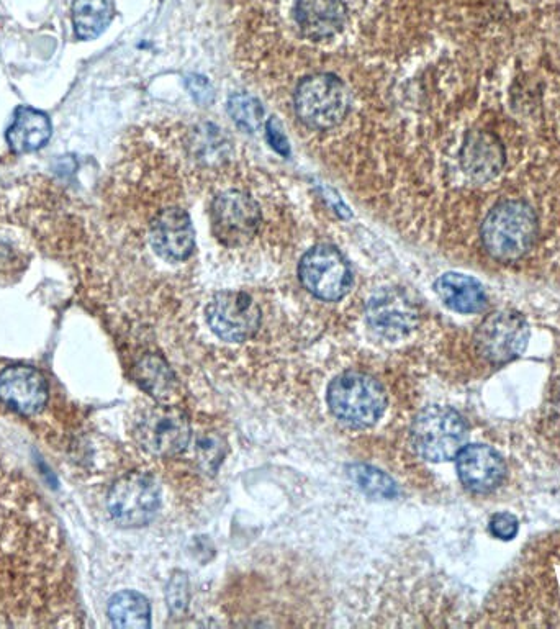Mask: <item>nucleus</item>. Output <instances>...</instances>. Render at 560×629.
Returning a JSON list of instances; mask_svg holds the SVG:
<instances>
[{"instance_id": "nucleus-1", "label": "nucleus", "mask_w": 560, "mask_h": 629, "mask_svg": "<svg viewBox=\"0 0 560 629\" xmlns=\"http://www.w3.org/2000/svg\"><path fill=\"white\" fill-rule=\"evenodd\" d=\"M538 235V218L523 200H503L485 217L480 236L493 259L511 263L533 248Z\"/></svg>"}, {"instance_id": "nucleus-2", "label": "nucleus", "mask_w": 560, "mask_h": 629, "mask_svg": "<svg viewBox=\"0 0 560 629\" xmlns=\"http://www.w3.org/2000/svg\"><path fill=\"white\" fill-rule=\"evenodd\" d=\"M328 405L344 425L367 428L384 415L387 395L374 377L362 372H344L328 387Z\"/></svg>"}, {"instance_id": "nucleus-3", "label": "nucleus", "mask_w": 560, "mask_h": 629, "mask_svg": "<svg viewBox=\"0 0 560 629\" xmlns=\"http://www.w3.org/2000/svg\"><path fill=\"white\" fill-rule=\"evenodd\" d=\"M294 104L303 125L326 132L341 125L348 115V91L333 74H315L300 82Z\"/></svg>"}, {"instance_id": "nucleus-4", "label": "nucleus", "mask_w": 560, "mask_h": 629, "mask_svg": "<svg viewBox=\"0 0 560 629\" xmlns=\"http://www.w3.org/2000/svg\"><path fill=\"white\" fill-rule=\"evenodd\" d=\"M411 441L421 458L451 461L466 446V421L452 408L428 407L411 426Z\"/></svg>"}, {"instance_id": "nucleus-5", "label": "nucleus", "mask_w": 560, "mask_h": 629, "mask_svg": "<svg viewBox=\"0 0 560 629\" xmlns=\"http://www.w3.org/2000/svg\"><path fill=\"white\" fill-rule=\"evenodd\" d=\"M107 505L118 525L125 528L145 526L153 521L161 507V490L153 477L131 472L113 484Z\"/></svg>"}, {"instance_id": "nucleus-6", "label": "nucleus", "mask_w": 560, "mask_h": 629, "mask_svg": "<svg viewBox=\"0 0 560 629\" xmlns=\"http://www.w3.org/2000/svg\"><path fill=\"white\" fill-rule=\"evenodd\" d=\"M299 274L303 287L325 302L343 299L353 284L346 259L333 246L310 249L302 258Z\"/></svg>"}, {"instance_id": "nucleus-7", "label": "nucleus", "mask_w": 560, "mask_h": 629, "mask_svg": "<svg viewBox=\"0 0 560 629\" xmlns=\"http://www.w3.org/2000/svg\"><path fill=\"white\" fill-rule=\"evenodd\" d=\"M529 325L520 313L495 312L475 331V348L488 363L503 364L518 358L528 346Z\"/></svg>"}, {"instance_id": "nucleus-8", "label": "nucleus", "mask_w": 560, "mask_h": 629, "mask_svg": "<svg viewBox=\"0 0 560 629\" xmlns=\"http://www.w3.org/2000/svg\"><path fill=\"white\" fill-rule=\"evenodd\" d=\"M136 438L141 448L158 456L171 458L189 446L190 423L176 407H154L136 425Z\"/></svg>"}, {"instance_id": "nucleus-9", "label": "nucleus", "mask_w": 560, "mask_h": 629, "mask_svg": "<svg viewBox=\"0 0 560 629\" xmlns=\"http://www.w3.org/2000/svg\"><path fill=\"white\" fill-rule=\"evenodd\" d=\"M207 322L220 340L241 343L258 331L261 310L244 292H220L207 307Z\"/></svg>"}, {"instance_id": "nucleus-10", "label": "nucleus", "mask_w": 560, "mask_h": 629, "mask_svg": "<svg viewBox=\"0 0 560 629\" xmlns=\"http://www.w3.org/2000/svg\"><path fill=\"white\" fill-rule=\"evenodd\" d=\"M213 233L225 246L246 245L261 225L259 205L241 191L218 195L212 207Z\"/></svg>"}, {"instance_id": "nucleus-11", "label": "nucleus", "mask_w": 560, "mask_h": 629, "mask_svg": "<svg viewBox=\"0 0 560 629\" xmlns=\"http://www.w3.org/2000/svg\"><path fill=\"white\" fill-rule=\"evenodd\" d=\"M366 318L380 338L398 341L415 330L418 312L402 290L382 289L367 302Z\"/></svg>"}, {"instance_id": "nucleus-12", "label": "nucleus", "mask_w": 560, "mask_h": 629, "mask_svg": "<svg viewBox=\"0 0 560 629\" xmlns=\"http://www.w3.org/2000/svg\"><path fill=\"white\" fill-rule=\"evenodd\" d=\"M150 241L159 258L171 263L189 258L195 243L189 213L177 207L159 212L151 223Z\"/></svg>"}, {"instance_id": "nucleus-13", "label": "nucleus", "mask_w": 560, "mask_h": 629, "mask_svg": "<svg viewBox=\"0 0 560 629\" xmlns=\"http://www.w3.org/2000/svg\"><path fill=\"white\" fill-rule=\"evenodd\" d=\"M45 377L33 367H7L0 372V400L22 415H35L48 402Z\"/></svg>"}, {"instance_id": "nucleus-14", "label": "nucleus", "mask_w": 560, "mask_h": 629, "mask_svg": "<svg viewBox=\"0 0 560 629\" xmlns=\"http://www.w3.org/2000/svg\"><path fill=\"white\" fill-rule=\"evenodd\" d=\"M294 19L303 37L308 40H333L348 25V2L346 0H295Z\"/></svg>"}, {"instance_id": "nucleus-15", "label": "nucleus", "mask_w": 560, "mask_h": 629, "mask_svg": "<svg viewBox=\"0 0 560 629\" xmlns=\"http://www.w3.org/2000/svg\"><path fill=\"white\" fill-rule=\"evenodd\" d=\"M457 474L467 489L487 494L505 479L506 466L500 454L485 444H469L456 456Z\"/></svg>"}, {"instance_id": "nucleus-16", "label": "nucleus", "mask_w": 560, "mask_h": 629, "mask_svg": "<svg viewBox=\"0 0 560 629\" xmlns=\"http://www.w3.org/2000/svg\"><path fill=\"white\" fill-rule=\"evenodd\" d=\"M505 148L497 136L488 132H474L467 136L462 148V168L475 182H488L505 166Z\"/></svg>"}, {"instance_id": "nucleus-17", "label": "nucleus", "mask_w": 560, "mask_h": 629, "mask_svg": "<svg viewBox=\"0 0 560 629\" xmlns=\"http://www.w3.org/2000/svg\"><path fill=\"white\" fill-rule=\"evenodd\" d=\"M53 125L45 112L22 105L15 110L14 122L7 130V143L17 154L33 153L50 141Z\"/></svg>"}, {"instance_id": "nucleus-18", "label": "nucleus", "mask_w": 560, "mask_h": 629, "mask_svg": "<svg viewBox=\"0 0 560 629\" xmlns=\"http://www.w3.org/2000/svg\"><path fill=\"white\" fill-rule=\"evenodd\" d=\"M434 290L446 307L459 313H479L487 307L484 286L474 277L448 272L439 277Z\"/></svg>"}, {"instance_id": "nucleus-19", "label": "nucleus", "mask_w": 560, "mask_h": 629, "mask_svg": "<svg viewBox=\"0 0 560 629\" xmlns=\"http://www.w3.org/2000/svg\"><path fill=\"white\" fill-rule=\"evenodd\" d=\"M113 19V0H74L73 25L79 40H94Z\"/></svg>"}, {"instance_id": "nucleus-20", "label": "nucleus", "mask_w": 560, "mask_h": 629, "mask_svg": "<svg viewBox=\"0 0 560 629\" xmlns=\"http://www.w3.org/2000/svg\"><path fill=\"white\" fill-rule=\"evenodd\" d=\"M109 616L112 625L117 628H150V603L141 593L130 592V590L120 592L113 595L110 600Z\"/></svg>"}, {"instance_id": "nucleus-21", "label": "nucleus", "mask_w": 560, "mask_h": 629, "mask_svg": "<svg viewBox=\"0 0 560 629\" xmlns=\"http://www.w3.org/2000/svg\"><path fill=\"white\" fill-rule=\"evenodd\" d=\"M136 377L141 387L159 400L171 397L176 389V379L168 364L158 356H146L136 366Z\"/></svg>"}, {"instance_id": "nucleus-22", "label": "nucleus", "mask_w": 560, "mask_h": 629, "mask_svg": "<svg viewBox=\"0 0 560 629\" xmlns=\"http://www.w3.org/2000/svg\"><path fill=\"white\" fill-rule=\"evenodd\" d=\"M228 114L236 127L248 133L256 132L264 120L261 102L248 94H235L231 97L228 100Z\"/></svg>"}, {"instance_id": "nucleus-23", "label": "nucleus", "mask_w": 560, "mask_h": 629, "mask_svg": "<svg viewBox=\"0 0 560 629\" xmlns=\"http://www.w3.org/2000/svg\"><path fill=\"white\" fill-rule=\"evenodd\" d=\"M351 476L356 480V484L361 489L366 490L367 494L375 495V497L392 498L397 494L395 484L389 477L367 466H356L351 469Z\"/></svg>"}, {"instance_id": "nucleus-24", "label": "nucleus", "mask_w": 560, "mask_h": 629, "mask_svg": "<svg viewBox=\"0 0 560 629\" xmlns=\"http://www.w3.org/2000/svg\"><path fill=\"white\" fill-rule=\"evenodd\" d=\"M518 530H520V523L516 520V516L511 515V513H497L490 520V531H492L493 536L503 539V541H510V539L515 538Z\"/></svg>"}, {"instance_id": "nucleus-25", "label": "nucleus", "mask_w": 560, "mask_h": 629, "mask_svg": "<svg viewBox=\"0 0 560 629\" xmlns=\"http://www.w3.org/2000/svg\"><path fill=\"white\" fill-rule=\"evenodd\" d=\"M189 584L184 575H174L168 587V602L172 613L186 610L187 600H189Z\"/></svg>"}, {"instance_id": "nucleus-26", "label": "nucleus", "mask_w": 560, "mask_h": 629, "mask_svg": "<svg viewBox=\"0 0 560 629\" xmlns=\"http://www.w3.org/2000/svg\"><path fill=\"white\" fill-rule=\"evenodd\" d=\"M266 138L272 150H276L277 153L282 154V156H289V140H287V136H285L284 130L280 127V123L277 122L276 117H272L271 120L267 122Z\"/></svg>"}, {"instance_id": "nucleus-27", "label": "nucleus", "mask_w": 560, "mask_h": 629, "mask_svg": "<svg viewBox=\"0 0 560 629\" xmlns=\"http://www.w3.org/2000/svg\"><path fill=\"white\" fill-rule=\"evenodd\" d=\"M189 87L192 94H194L200 102H207V100H210V97H212V89H210L204 77H190Z\"/></svg>"}]
</instances>
